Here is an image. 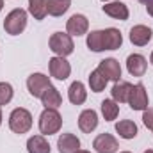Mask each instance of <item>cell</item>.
Masks as SVG:
<instances>
[{"instance_id": "6da1fadb", "label": "cell", "mask_w": 153, "mask_h": 153, "mask_svg": "<svg viewBox=\"0 0 153 153\" xmlns=\"http://www.w3.org/2000/svg\"><path fill=\"white\" fill-rule=\"evenodd\" d=\"M62 117L57 112V109H45L39 116V132L43 135H53L61 130Z\"/></svg>"}, {"instance_id": "7a4b0ae2", "label": "cell", "mask_w": 153, "mask_h": 153, "mask_svg": "<svg viewBox=\"0 0 153 153\" xmlns=\"http://www.w3.org/2000/svg\"><path fill=\"white\" fill-rule=\"evenodd\" d=\"M25 27H27V11L22 9V7L13 9V11L5 16V20H4V29H5V32L11 34V36L22 34V32L25 30Z\"/></svg>"}, {"instance_id": "3957f363", "label": "cell", "mask_w": 153, "mask_h": 153, "mask_svg": "<svg viewBox=\"0 0 153 153\" xmlns=\"http://www.w3.org/2000/svg\"><path fill=\"white\" fill-rule=\"evenodd\" d=\"M9 128L14 134H27L32 128V114L23 107L14 109L9 114Z\"/></svg>"}, {"instance_id": "277c9868", "label": "cell", "mask_w": 153, "mask_h": 153, "mask_svg": "<svg viewBox=\"0 0 153 153\" xmlns=\"http://www.w3.org/2000/svg\"><path fill=\"white\" fill-rule=\"evenodd\" d=\"M48 46H50V50H52L55 55H59V57H66V55L73 53V50H75L73 39H71L70 34H66V32H53V34L50 36Z\"/></svg>"}, {"instance_id": "5b68a950", "label": "cell", "mask_w": 153, "mask_h": 153, "mask_svg": "<svg viewBox=\"0 0 153 153\" xmlns=\"http://www.w3.org/2000/svg\"><path fill=\"white\" fill-rule=\"evenodd\" d=\"M128 103L132 111H146L148 109V93L146 87L143 84H135L132 85L130 96H128Z\"/></svg>"}, {"instance_id": "8992f818", "label": "cell", "mask_w": 153, "mask_h": 153, "mask_svg": "<svg viewBox=\"0 0 153 153\" xmlns=\"http://www.w3.org/2000/svg\"><path fill=\"white\" fill-rule=\"evenodd\" d=\"M50 76L43 75V73H32L27 78V89L34 98H41L43 93L50 87Z\"/></svg>"}, {"instance_id": "52a82bcc", "label": "cell", "mask_w": 153, "mask_h": 153, "mask_svg": "<svg viewBox=\"0 0 153 153\" xmlns=\"http://www.w3.org/2000/svg\"><path fill=\"white\" fill-rule=\"evenodd\" d=\"M48 68H50V75L53 78H57V80H66L71 73L70 62L64 57H59V55H55L48 61Z\"/></svg>"}, {"instance_id": "ba28073f", "label": "cell", "mask_w": 153, "mask_h": 153, "mask_svg": "<svg viewBox=\"0 0 153 153\" xmlns=\"http://www.w3.org/2000/svg\"><path fill=\"white\" fill-rule=\"evenodd\" d=\"M93 148L96 150V153H116L119 150V144H117V139L111 134H100L94 143H93Z\"/></svg>"}, {"instance_id": "9c48e42d", "label": "cell", "mask_w": 153, "mask_h": 153, "mask_svg": "<svg viewBox=\"0 0 153 153\" xmlns=\"http://www.w3.org/2000/svg\"><path fill=\"white\" fill-rule=\"evenodd\" d=\"M102 75L105 76L107 80H114L117 82L119 78H121V66H119V62L116 61V59H103L100 64H98V68H96Z\"/></svg>"}, {"instance_id": "30bf717a", "label": "cell", "mask_w": 153, "mask_h": 153, "mask_svg": "<svg viewBox=\"0 0 153 153\" xmlns=\"http://www.w3.org/2000/svg\"><path fill=\"white\" fill-rule=\"evenodd\" d=\"M87 29H89V22H87V18L84 14H73L68 20V23H66L68 34L70 36H76V38L78 36H84L87 32Z\"/></svg>"}, {"instance_id": "8fae6325", "label": "cell", "mask_w": 153, "mask_h": 153, "mask_svg": "<svg viewBox=\"0 0 153 153\" xmlns=\"http://www.w3.org/2000/svg\"><path fill=\"white\" fill-rule=\"evenodd\" d=\"M130 41H132V45H135V46H144V45H148L153 38V32L150 27H146V25H135V27H132L130 29Z\"/></svg>"}, {"instance_id": "7c38bea8", "label": "cell", "mask_w": 153, "mask_h": 153, "mask_svg": "<svg viewBox=\"0 0 153 153\" xmlns=\"http://www.w3.org/2000/svg\"><path fill=\"white\" fill-rule=\"evenodd\" d=\"M96 126H98V114H96V111L85 109V111L80 112V116H78V128H80L84 134L94 132Z\"/></svg>"}, {"instance_id": "4fadbf2b", "label": "cell", "mask_w": 153, "mask_h": 153, "mask_svg": "<svg viewBox=\"0 0 153 153\" xmlns=\"http://www.w3.org/2000/svg\"><path fill=\"white\" fill-rule=\"evenodd\" d=\"M146 68H148V62H146L144 55H141V53H132V55H128V59H126V70H128L130 75L143 76L146 73Z\"/></svg>"}, {"instance_id": "5bb4252c", "label": "cell", "mask_w": 153, "mask_h": 153, "mask_svg": "<svg viewBox=\"0 0 153 153\" xmlns=\"http://www.w3.org/2000/svg\"><path fill=\"white\" fill-rule=\"evenodd\" d=\"M59 153H76L80 150V139L73 134H62L57 139Z\"/></svg>"}, {"instance_id": "9a60e30c", "label": "cell", "mask_w": 153, "mask_h": 153, "mask_svg": "<svg viewBox=\"0 0 153 153\" xmlns=\"http://www.w3.org/2000/svg\"><path fill=\"white\" fill-rule=\"evenodd\" d=\"M103 13L107 14V16H111V18H114V20H121V22H125V20H128V7L123 4V2H109V4H105L103 7Z\"/></svg>"}, {"instance_id": "2e32d148", "label": "cell", "mask_w": 153, "mask_h": 153, "mask_svg": "<svg viewBox=\"0 0 153 153\" xmlns=\"http://www.w3.org/2000/svg\"><path fill=\"white\" fill-rule=\"evenodd\" d=\"M102 32H103V46H105V50H117L123 45V36H121V32L117 29L109 27V29H105Z\"/></svg>"}, {"instance_id": "e0dca14e", "label": "cell", "mask_w": 153, "mask_h": 153, "mask_svg": "<svg viewBox=\"0 0 153 153\" xmlns=\"http://www.w3.org/2000/svg\"><path fill=\"white\" fill-rule=\"evenodd\" d=\"M41 102H43L45 109H59V107L62 105V96H61L59 89H55L53 85H50V87L43 93Z\"/></svg>"}, {"instance_id": "ac0fdd59", "label": "cell", "mask_w": 153, "mask_h": 153, "mask_svg": "<svg viewBox=\"0 0 153 153\" xmlns=\"http://www.w3.org/2000/svg\"><path fill=\"white\" fill-rule=\"evenodd\" d=\"M130 91H132V84L126 82V80H117L112 87V100L117 103H126L128 102V96H130Z\"/></svg>"}, {"instance_id": "d6986e66", "label": "cell", "mask_w": 153, "mask_h": 153, "mask_svg": "<svg viewBox=\"0 0 153 153\" xmlns=\"http://www.w3.org/2000/svg\"><path fill=\"white\" fill-rule=\"evenodd\" d=\"M68 98H70V102L73 103V105H82L84 102H85V98H87V91H85V87H84V84L82 82H73L71 85H70V89H68Z\"/></svg>"}, {"instance_id": "ffe728a7", "label": "cell", "mask_w": 153, "mask_h": 153, "mask_svg": "<svg viewBox=\"0 0 153 153\" xmlns=\"http://www.w3.org/2000/svg\"><path fill=\"white\" fill-rule=\"evenodd\" d=\"M27 152L29 153H50V144L45 139V135H32L27 141Z\"/></svg>"}, {"instance_id": "44dd1931", "label": "cell", "mask_w": 153, "mask_h": 153, "mask_svg": "<svg viewBox=\"0 0 153 153\" xmlns=\"http://www.w3.org/2000/svg\"><path fill=\"white\" fill-rule=\"evenodd\" d=\"M116 132L123 139H134L137 135V125L130 119H123V121L116 123Z\"/></svg>"}, {"instance_id": "7402d4cb", "label": "cell", "mask_w": 153, "mask_h": 153, "mask_svg": "<svg viewBox=\"0 0 153 153\" xmlns=\"http://www.w3.org/2000/svg\"><path fill=\"white\" fill-rule=\"evenodd\" d=\"M46 7L48 0H29V13L34 16V20H45V16L48 14Z\"/></svg>"}, {"instance_id": "603a6c76", "label": "cell", "mask_w": 153, "mask_h": 153, "mask_svg": "<svg viewBox=\"0 0 153 153\" xmlns=\"http://www.w3.org/2000/svg\"><path fill=\"white\" fill-rule=\"evenodd\" d=\"M71 5V0H48V14L50 16H62Z\"/></svg>"}, {"instance_id": "cb8c5ba5", "label": "cell", "mask_w": 153, "mask_h": 153, "mask_svg": "<svg viewBox=\"0 0 153 153\" xmlns=\"http://www.w3.org/2000/svg\"><path fill=\"white\" fill-rule=\"evenodd\" d=\"M87 48L91 52H103V32L102 30H93L87 34Z\"/></svg>"}, {"instance_id": "d4e9b609", "label": "cell", "mask_w": 153, "mask_h": 153, "mask_svg": "<svg viewBox=\"0 0 153 153\" xmlns=\"http://www.w3.org/2000/svg\"><path fill=\"white\" fill-rule=\"evenodd\" d=\"M102 114L105 121H114L119 114V103L114 100H103L102 102Z\"/></svg>"}, {"instance_id": "484cf974", "label": "cell", "mask_w": 153, "mask_h": 153, "mask_svg": "<svg viewBox=\"0 0 153 153\" xmlns=\"http://www.w3.org/2000/svg\"><path fill=\"white\" fill-rule=\"evenodd\" d=\"M107 82H109V80L102 75L98 70L91 71V75H89V87H91V91H93V93H102V91L105 89Z\"/></svg>"}, {"instance_id": "4316f807", "label": "cell", "mask_w": 153, "mask_h": 153, "mask_svg": "<svg viewBox=\"0 0 153 153\" xmlns=\"http://www.w3.org/2000/svg\"><path fill=\"white\" fill-rule=\"evenodd\" d=\"M13 94H14V91L9 82H0V107L7 105L13 100Z\"/></svg>"}, {"instance_id": "83f0119b", "label": "cell", "mask_w": 153, "mask_h": 153, "mask_svg": "<svg viewBox=\"0 0 153 153\" xmlns=\"http://www.w3.org/2000/svg\"><path fill=\"white\" fill-rule=\"evenodd\" d=\"M144 114H143V123H144V126L146 128H150L153 130V107H148L146 111H143Z\"/></svg>"}, {"instance_id": "f1b7e54d", "label": "cell", "mask_w": 153, "mask_h": 153, "mask_svg": "<svg viewBox=\"0 0 153 153\" xmlns=\"http://www.w3.org/2000/svg\"><path fill=\"white\" fill-rule=\"evenodd\" d=\"M144 4H146V11H148V14L153 16V0H146Z\"/></svg>"}, {"instance_id": "f546056e", "label": "cell", "mask_w": 153, "mask_h": 153, "mask_svg": "<svg viewBox=\"0 0 153 153\" xmlns=\"http://www.w3.org/2000/svg\"><path fill=\"white\" fill-rule=\"evenodd\" d=\"M76 153H91V152H85V150H78Z\"/></svg>"}, {"instance_id": "4dcf8cb0", "label": "cell", "mask_w": 153, "mask_h": 153, "mask_svg": "<svg viewBox=\"0 0 153 153\" xmlns=\"http://www.w3.org/2000/svg\"><path fill=\"white\" fill-rule=\"evenodd\" d=\"M2 7H4V0H0V11H2Z\"/></svg>"}, {"instance_id": "1f68e13d", "label": "cell", "mask_w": 153, "mask_h": 153, "mask_svg": "<svg viewBox=\"0 0 153 153\" xmlns=\"http://www.w3.org/2000/svg\"><path fill=\"white\" fill-rule=\"evenodd\" d=\"M0 125H2V107H0Z\"/></svg>"}, {"instance_id": "d6a6232c", "label": "cell", "mask_w": 153, "mask_h": 153, "mask_svg": "<svg viewBox=\"0 0 153 153\" xmlns=\"http://www.w3.org/2000/svg\"><path fill=\"white\" fill-rule=\"evenodd\" d=\"M150 62L153 64V52H152V57H150Z\"/></svg>"}, {"instance_id": "836d02e7", "label": "cell", "mask_w": 153, "mask_h": 153, "mask_svg": "<svg viewBox=\"0 0 153 153\" xmlns=\"http://www.w3.org/2000/svg\"><path fill=\"white\" fill-rule=\"evenodd\" d=\"M144 153H153V150H146V152H144Z\"/></svg>"}, {"instance_id": "e575fe53", "label": "cell", "mask_w": 153, "mask_h": 153, "mask_svg": "<svg viewBox=\"0 0 153 153\" xmlns=\"http://www.w3.org/2000/svg\"><path fill=\"white\" fill-rule=\"evenodd\" d=\"M102 2H114V0H102Z\"/></svg>"}, {"instance_id": "d590c367", "label": "cell", "mask_w": 153, "mask_h": 153, "mask_svg": "<svg viewBox=\"0 0 153 153\" xmlns=\"http://www.w3.org/2000/svg\"><path fill=\"white\" fill-rule=\"evenodd\" d=\"M121 153H130V152H121Z\"/></svg>"}, {"instance_id": "8d00e7d4", "label": "cell", "mask_w": 153, "mask_h": 153, "mask_svg": "<svg viewBox=\"0 0 153 153\" xmlns=\"http://www.w3.org/2000/svg\"><path fill=\"white\" fill-rule=\"evenodd\" d=\"M143 2H146V0H143Z\"/></svg>"}]
</instances>
